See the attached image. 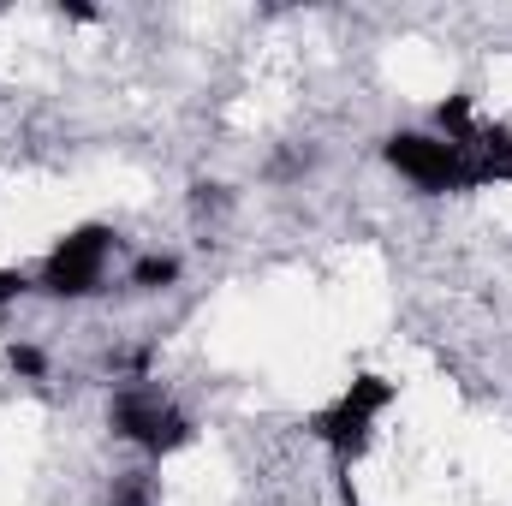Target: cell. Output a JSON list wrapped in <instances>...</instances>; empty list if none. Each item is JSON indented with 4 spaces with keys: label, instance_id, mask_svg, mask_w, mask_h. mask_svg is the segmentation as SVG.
<instances>
[{
    "label": "cell",
    "instance_id": "cell-9",
    "mask_svg": "<svg viewBox=\"0 0 512 506\" xmlns=\"http://www.w3.org/2000/svg\"><path fill=\"white\" fill-rule=\"evenodd\" d=\"M24 292H36V280H30L24 268H0V310H6V304H18Z\"/></svg>",
    "mask_w": 512,
    "mask_h": 506
},
{
    "label": "cell",
    "instance_id": "cell-3",
    "mask_svg": "<svg viewBox=\"0 0 512 506\" xmlns=\"http://www.w3.org/2000/svg\"><path fill=\"white\" fill-rule=\"evenodd\" d=\"M114 256H120V233H114V227H102V221L72 227L54 251L42 256V268H36V292L66 298V304H72V298H96V292L108 286Z\"/></svg>",
    "mask_w": 512,
    "mask_h": 506
},
{
    "label": "cell",
    "instance_id": "cell-4",
    "mask_svg": "<svg viewBox=\"0 0 512 506\" xmlns=\"http://www.w3.org/2000/svg\"><path fill=\"white\" fill-rule=\"evenodd\" d=\"M435 126H441V137L459 149L471 191H483V185H512V126L483 120V114L471 108V96H447V102L435 108Z\"/></svg>",
    "mask_w": 512,
    "mask_h": 506
},
{
    "label": "cell",
    "instance_id": "cell-8",
    "mask_svg": "<svg viewBox=\"0 0 512 506\" xmlns=\"http://www.w3.org/2000/svg\"><path fill=\"white\" fill-rule=\"evenodd\" d=\"M6 364H12V376H24V381H42V376H48V352H42V346H30V340L6 346Z\"/></svg>",
    "mask_w": 512,
    "mask_h": 506
},
{
    "label": "cell",
    "instance_id": "cell-1",
    "mask_svg": "<svg viewBox=\"0 0 512 506\" xmlns=\"http://www.w3.org/2000/svg\"><path fill=\"white\" fill-rule=\"evenodd\" d=\"M393 399H399V381L387 376H352L316 417H310V435L328 447V459H334V477H340V495L358 506L352 495V465L370 453V441H376V423H382L387 411H393Z\"/></svg>",
    "mask_w": 512,
    "mask_h": 506
},
{
    "label": "cell",
    "instance_id": "cell-5",
    "mask_svg": "<svg viewBox=\"0 0 512 506\" xmlns=\"http://www.w3.org/2000/svg\"><path fill=\"white\" fill-rule=\"evenodd\" d=\"M382 161L405 179V185H417L423 197L471 191L465 161H459V149H453L441 131H393V137H382Z\"/></svg>",
    "mask_w": 512,
    "mask_h": 506
},
{
    "label": "cell",
    "instance_id": "cell-6",
    "mask_svg": "<svg viewBox=\"0 0 512 506\" xmlns=\"http://www.w3.org/2000/svg\"><path fill=\"white\" fill-rule=\"evenodd\" d=\"M108 506H161V483L149 471H120L108 489Z\"/></svg>",
    "mask_w": 512,
    "mask_h": 506
},
{
    "label": "cell",
    "instance_id": "cell-7",
    "mask_svg": "<svg viewBox=\"0 0 512 506\" xmlns=\"http://www.w3.org/2000/svg\"><path fill=\"white\" fill-rule=\"evenodd\" d=\"M126 280L137 286V292H161V286H173V280H179V256H161V251L137 256Z\"/></svg>",
    "mask_w": 512,
    "mask_h": 506
},
{
    "label": "cell",
    "instance_id": "cell-2",
    "mask_svg": "<svg viewBox=\"0 0 512 506\" xmlns=\"http://www.w3.org/2000/svg\"><path fill=\"white\" fill-rule=\"evenodd\" d=\"M108 429H114L126 447H137L143 459H167V453L191 447V435H197L191 411L143 376L114 387V399H108Z\"/></svg>",
    "mask_w": 512,
    "mask_h": 506
}]
</instances>
